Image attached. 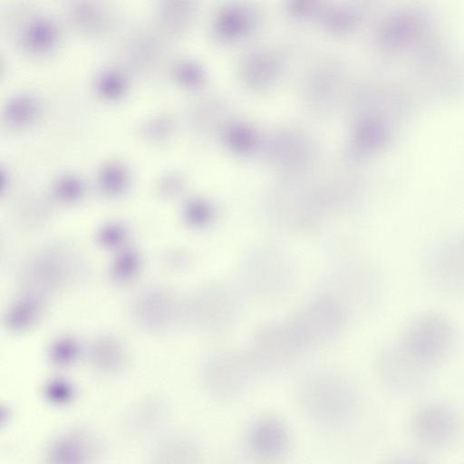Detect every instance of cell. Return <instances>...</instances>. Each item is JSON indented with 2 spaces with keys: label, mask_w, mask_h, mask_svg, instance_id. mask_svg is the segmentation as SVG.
<instances>
[{
  "label": "cell",
  "mask_w": 464,
  "mask_h": 464,
  "mask_svg": "<svg viewBox=\"0 0 464 464\" xmlns=\"http://www.w3.org/2000/svg\"><path fill=\"white\" fill-rule=\"evenodd\" d=\"M295 394L306 417L325 428L346 427L359 411L355 387L346 377L333 371L306 373L297 383Z\"/></svg>",
  "instance_id": "cell-1"
},
{
  "label": "cell",
  "mask_w": 464,
  "mask_h": 464,
  "mask_svg": "<svg viewBox=\"0 0 464 464\" xmlns=\"http://www.w3.org/2000/svg\"><path fill=\"white\" fill-rule=\"evenodd\" d=\"M346 304L334 294L310 298L288 321L306 351L334 341L347 321Z\"/></svg>",
  "instance_id": "cell-4"
},
{
  "label": "cell",
  "mask_w": 464,
  "mask_h": 464,
  "mask_svg": "<svg viewBox=\"0 0 464 464\" xmlns=\"http://www.w3.org/2000/svg\"><path fill=\"white\" fill-rule=\"evenodd\" d=\"M199 446L196 440L183 433L169 434L160 439L152 455L160 462L191 463L199 457Z\"/></svg>",
  "instance_id": "cell-14"
},
{
  "label": "cell",
  "mask_w": 464,
  "mask_h": 464,
  "mask_svg": "<svg viewBox=\"0 0 464 464\" xmlns=\"http://www.w3.org/2000/svg\"><path fill=\"white\" fill-rule=\"evenodd\" d=\"M170 418V408L160 398L142 400L130 407L123 417V426L135 436L154 434L167 424Z\"/></svg>",
  "instance_id": "cell-12"
},
{
  "label": "cell",
  "mask_w": 464,
  "mask_h": 464,
  "mask_svg": "<svg viewBox=\"0 0 464 464\" xmlns=\"http://www.w3.org/2000/svg\"><path fill=\"white\" fill-rule=\"evenodd\" d=\"M375 370L386 389L397 393H411L428 383L434 368L413 357L397 339L380 350Z\"/></svg>",
  "instance_id": "cell-7"
},
{
  "label": "cell",
  "mask_w": 464,
  "mask_h": 464,
  "mask_svg": "<svg viewBox=\"0 0 464 464\" xmlns=\"http://www.w3.org/2000/svg\"><path fill=\"white\" fill-rule=\"evenodd\" d=\"M132 315L144 329L161 333L181 324V299L160 289L140 294L132 304Z\"/></svg>",
  "instance_id": "cell-9"
},
{
  "label": "cell",
  "mask_w": 464,
  "mask_h": 464,
  "mask_svg": "<svg viewBox=\"0 0 464 464\" xmlns=\"http://www.w3.org/2000/svg\"><path fill=\"white\" fill-rule=\"evenodd\" d=\"M45 397L53 403L66 404L74 396L72 385L63 379L50 381L44 387Z\"/></svg>",
  "instance_id": "cell-17"
},
{
  "label": "cell",
  "mask_w": 464,
  "mask_h": 464,
  "mask_svg": "<svg viewBox=\"0 0 464 464\" xmlns=\"http://www.w3.org/2000/svg\"><path fill=\"white\" fill-rule=\"evenodd\" d=\"M101 450L99 440L84 430H70L54 437L47 448V458L54 463L88 461Z\"/></svg>",
  "instance_id": "cell-11"
},
{
  "label": "cell",
  "mask_w": 464,
  "mask_h": 464,
  "mask_svg": "<svg viewBox=\"0 0 464 464\" xmlns=\"http://www.w3.org/2000/svg\"><path fill=\"white\" fill-rule=\"evenodd\" d=\"M305 352L289 322L269 323L259 327L248 351L260 372L283 370Z\"/></svg>",
  "instance_id": "cell-5"
},
{
  "label": "cell",
  "mask_w": 464,
  "mask_h": 464,
  "mask_svg": "<svg viewBox=\"0 0 464 464\" xmlns=\"http://www.w3.org/2000/svg\"><path fill=\"white\" fill-rule=\"evenodd\" d=\"M290 436L285 424L275 416H264L255 420L246 433L251 451L260 458L281 456L288 448Z\"/></svg>",
  "instance_id": "cell-10"
},
{
  "label": "cell",
  "mask_w": 464,
  "mask_h": 464,
  "mask_svg": "<svg viewBox=\"0 0 464 464\" xmlns=\"http://www.w3.org/2000/svg\"><path fill=\"white\" fill-rule=\"evenodd\" d=\"M88 358L93 369L102 373L111 374L124 367L127 353L121 342L116 337L102 334L90 344Z\"/></svg>",
  "instance_id": "cell-13"
},
{
  "label": "cell",
  "mask_w": 464,
  "mask_h": 464,
  "mask_svg": "<svg viewBox=\"0 0 464 464\" xmlns=\"http://www.w3.org/2000/svg\"><path fill=\"white\" fill-rule=\"evenodd\" d=\"M398 340L413 357L435 368L450 351L454 332L444 316L426 314L411 321Z\"/></svg>",
  "instance_id": "cell-6"
},
{
  "label": "cell",
  "mask_w": 464,
  "mask_h": 464,
  "mask_svg": "<svg viewBox=\"0 0 464 464\" xmlns=\"http://www.w3.org/2000/svg\"><path fill=\"white\" fill-rule=\"evenodd\" d=\"M260 372L248 352H213L200 363L199 378L213 397L230 400L243 395Z\"/></svg>",
  "instance_id": "cell-2"
},
{
  "label": "cell",
  "mask_w": 464,
  "mask_h": 464,
  "mask_svg": "<svg viewBox=\"0 0 464 464\" xmlns=\"http://www.w3.org/2000/svg\"><path fill=\"white\" fill-rule=\"evenodd\" d=\"M409 430L413 440L422 447L440 450L456 440L460 430V419L450 405L430 402L414 411Z\"/></svg>",
  "instance_id": "cell-8"
},
{
  "label": "cell",
  "mask_w": 464,
  "mask_h": 464,
  "mask_svg": "<svg viewBox=\"0 0 464 464\" xmlns=\"http://www.w3.org/2000/svg\"><path fill=\"white\" fill-rule=\"evenodd\" d=\"M42 295L28 292L16 299L5 315V324L9 330L20 333L28 330L41 317L44 312Z\"/></svg>",
  "instance_id": "cell-15"
},
{
  "label": "cell",
  "mask_w": 464,
  "mask_h": 464,
  "mask_svg": "<svg viewBox=\"0 0 464 464\" xmlns=\"http://www.w3.org/2000/svg\"><path fill=\"white\" fill-rule=\"evenodd\" d=\"M48 355L53 363L67 366L73 363L79 357L80 345L72 337H60L52 343Z\"/></svg>",
  "instance_id": "cell-16"
},
{
  "label": "cell",
  "mask_w": 464,
  "mask_h": 464,
  "mask_svg": "<svg viewBox=\"0 0 464 464\" xmlns=\"http://www.w3.org/2000/svg\"><path fill=\"white\" fill-rule=\"evenodd\" d=\"M241 295L225 285L203 287L181 299V324L206 333L230 326L239 313Z\"/></svg>",
  "instance_id": "cell-3"
}]
</instances>
